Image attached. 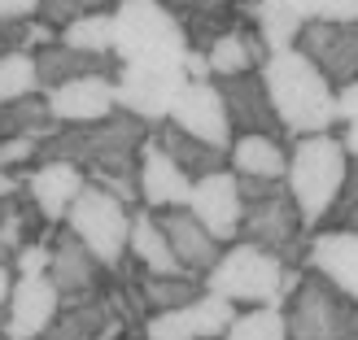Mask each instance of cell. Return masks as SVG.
Masks as SVG:
<instances>
[{"label": "cell", "mask_w": 358, "mask_h": 340, "mask_svg": "<svg viewBox=\"0 0 358 340\" xmlns=\"http://www.w3.org/2000/svg\"><path fill=\"white\" fill-rule=\"evenodd\" d=\"M149 140V122L127 110H114L96 122L79 127H52L40 135L35 166L40 162H70L87 184L114 192L122 205L140 201V145Z\"/></svg>", "instance_id": "cell-1"}, {"label": "cell", "mask_w": 358, "mask_h": 340, "mask_svg": "<svg viewBox=\"0 0 358 340\" xmlns=\"http://www.w3.org/2000/svg\"><path fill=\"white\" fill-rule=\"evenodd\" d=\"M258 75L266 83L271 110H275V118H280V127H284L289 140L328 131L336 122V114H332V83L319 75L297 48L266 52V61L258 66Z\"/></svg>", "instance_id": "cell-2"}, {"label": "cell", "mask_w": 358, "mask_h": 340, "mask_svg": "<svg viewBox=\"0 0 358 340\" xmlns=\"http://www.w3.org/2000/svg\"><path fill=\"white\" fill-rule=\"evenodd\" d=\"M236 192H241L236 240L280 258L284 266L306 262V227H301V214L293 205L289 188H284V179L236 175Z\"/></svg>", "instance_id": "cell-3"}, {"label": "cell", "mask_w": 358, "mask_h": 340, "mask_svg": "<svg viewBox=\"0 0 358 340\" xmlns=\"http://www.w3.org/2000/svg\"><path fill=\"white\" fill-rule=\"evenodd\" d=\"M350 170V153L336 135L315 131V135H297L289 149V170H284V188H289L293 205L301 214V227H315L324 219V209L332 205L336 188Z\"/></svg>", "instance_id": "cell-4"}, {"label": "cell", "mask_w": 358, "mask_h": 340, "mask_svg": "<svg viewBox=\"0 0 358 340\" xmlns=\"http://www.w3.org/2000/svg\"><path fill=\"white\" fill-rule=\"evenodd\" d=\"M280 314L289 340H358V301L310 266L297 275Z\"/></svg>", "instance_id": "cell-5"}, {"label": "cell", "mask_w": 358, "mask_h": 340, "mask_svg": "<svg viewBox=\"0 0 358 340\" xmlns=\"http://www.w3.org/2000/svg\"><path fill=\"white\" fill-rule=\"evenodd\" d=\"M114 13V57L118 61H153L179 66L188 52L179 17L157 0H118Z\"/></svg>", "instance_id": "cell-6"}, {"label": "cell", "mask_w": 358, "mask_h": 340, "mask_svg": "<svg viewBox=\"0 0 358 340\" xmlns=\"http://www.w3.org/2000/svg\"><path fill=\"white\" fill-rule=\"evenodd\" d=\"M206 293L231 301V306H280L284 301V262L262 253L254 244H231L219 262L201 275Z\"/></svg>", "instance_id": "cell-7"}, {"label": "cell", "mask_w": 358, "mask_h": 340, "mask_svg": "<svg viewBox=\"0 0 358 340\" xmlns=\"http://www.w3.org/2000/svg\"><path fill=\"white\" fill-rule=\"evenodd\" d=\"M75 236L87 244L105 271H118V262L127 258V236H131V209L118 201L114 192H105L96 184H83V192L70 201L62 219Z\"/></svg>", "instance_id": "cell-8"}, {"label": "cell", "mask_w": 358, "mask_h": 340, "mask_svg": "<svg viewBox=\"0 0 358 340\" xmlns=\"http://www.w3.org/2000/svg\"><path fill=\"white\" fill-rule=\"evenodd\" d=\"M184 66H153V61H118L114 66V105L149 127L171 114V105L184 87Z\"/></svg>", "instance_id": "cell-9"}, {"label": "cell", "mask_w": 358, "mask_h": 340, "mask_svg": "<svg viewBox=\"0 0 358 340\" xmlns=\"http://www.w3.org/2000/svg\"><path fill=\"white\" fill-rule=\"evenodd\" d=\"M293 48L332 87L358 79V22H324V17H310V22H301Z\"/></svg>", "instance_id": "cell-10"}, {"label": "cell", "mask_w": 358, "mask_h": 340, "mask_svg": "<svg viewBox=\"0 0 358 340\" xmlns=\"http://www.w3.org/2000/svg\"><path fill=\"white\" fill-rule=\"evenodd\" d=\"M236 318V306L214 293H201L196 301L179 310H153L145 323H140V336L145 340H214L223 336L227 323Z\"/></svg>", "instance_id": "cell-11"}, {"label": "cell", "mask_w": 358, "mask_h": 340, "mask_svg": "<svg viewBox=\"0 0 358 340\" xmlns=\"http://www.w3.org/2000/svg\"><path fill=\"white\" fill-rule=\"evenodd\" d=\"M44 275H48L52 288H57V297H87V293L101 288V279L110 271L87 253V244L66 223H57L48 231V266H44Z\"/></svg>", "instance_id": "cell-12"}, {"label": "cell", "mask_w": 358, "mask_h": 340, "mask_svg": "<svg viewBox=\"0 0 358 340\" xmlns=\"http://www.w3.org/2000/svg\"><path fill=\"white\" fill-rule=\"evenodd\" d=\"M214 83H219L231 135H275V140H289L284 127H280V118H275V110H271V96H266V83H262L258 70H245V75H231V79H214Z\"/></svg>", "instance_id": "cell-13"}, {"label": "cell", "mask_w": 358, "mask_h": 340, "mask_svg": "<svg viewBox=\"0 0 358 340\" xmlns=\"http://www.w3.org/2000/svg\"><path fill=\"white\" fill-rule=\"evenodd\" d=\"M166 118L175 122L179 131L206 140V145L223 149V153H227L231 140H236V135H231V122H227V110H223V96H219V83H214V79H206V83H184Z\"/></svg>", "instance_id": "cell-14"}, {"label": "cell", "mask_w": 358, "mask_h": 340, "mask_svg": "<svg viewBox=\"0 0 358 340\" xmlns=\"http://www.w3.org/2000/svg\"><path fill=\"white\" fill-rule=\"evenodd\" d=\"M62 297L57 288L48 283V275H17L9 301H5V314H0V336L5 340H35L57 314Z\"/></svg>", "instance_id": "cell-15"}, {"label": "cell", "mask_w": 358, "mask_h": 340, "mask_svg": "<svg viewBox=\"0 0 358 340\" xmlns=\"http://www.w3.org/2000/svg\"><path fill=\"white\" fill-rule=\"evenodd\" d=\"M188 209L196 214V223H201L219 244H231V240H236V227H241L236 175H231V170H210L201 179H192Z\"/></svg>", "instance_id": "cell-16"}, {"label": "cell", "mask_w": 358, "mask_h": 340, "mask_svg": "<svg viewBox=\"0 0 358 340\" xmlns=\"http://www.w3.org/2000/svg\"><path fill=\"white\" fill-rule=\"evenodd\" d=\"M153 214V223H157V231L166 236V244H171V253H175V262L184 266L188 275H206L214 262H219V253H223V244L210 236V231L196 223V214L188 209V205H166V209H149Z\"/></svg>", "instance_id": "cell-17"}, {"label": "cell", "mask_w": 358, "mask_h": 340, "mask_svg": "<svg viewBox=\"0 0 358 340\" xmlns=\"http://www.w3.org/2000/svg\"><path fill=\"white\" fill-rule=\"evenodd\" d=\"M48 114L57 127H79V122H96L105 114H114V75H83L70 79L62 87H48L44 92Z\"/></svg>", "instance_id": "cell-18"}, {"label": "cell", "mask_w": 358, "mask_h": 340, "mask_svg": "<svg viewBox=\"0 0 358 340\" xmlns=\"http://www.w3.org/2000/svg\"><path fill=\"white\" fill-rule=\"evenodd\" d=\"M83 184H87L83 170L70 166V162H40V166L22 170V192L44 214V223H62L70 201L83 192Z\"/></svg>", "instance_id": "cell-19"}, {"label": "cell", "mask_w": 358, "mask_h": 340, "mask_svg": "<svg viewBox=\"0 0 358 340\" xmlns=\"http://www.w3.org/2000/svg\"><path fill=\"white\" fill-rule=\"evenodd\" d=\"M31 61H35V75H40V92L62 87L70 79H83V75H114V66H118L114 52H83V48H70L62 40L31 48Z\"/></svg>", "instance_id": "cell-20"}, {"label": "cell", "mask_w": 358, "mask_h": 340, "mask_svg": "<svg viewBox=\"0 0 358 340\" xmlns=\"http://www.w3.org/2000/svg\"><path fill=\"white\" fill-rule=\"evenodd\" d=\"M306 266L358 301V231H319L306 240Z\"/></svg>", "instance_id": "cell-21"}, {"label": "cell", "mask_w": 358, "mask_h": 340, "mask_svg": "<svg viewBox=\"0 0 358 340\" xmlns=\"http://www.w3.org/2000/svg\"><path fill=\"white\" fill-rule=\"evenodd\" d=\"M188 192H192V179L153 140H145L140 145V201L149 209H166V205H188Z\"/></svg>", "instance_id": "cell-22"}, {"label": "cell", "mask_w": 358, "mask_h": 340, "mask_svg": "<svg viewBox=\"0 0 358 340\" xmlns=\"http://www.w3.org/2000/svg\"><path fill=\"white\" fill-rule=\"evenodd\" d=\"M149 140H153V145L162 149L188 179H201V175H210V170H227V153H223V149H214V145H206V140L179 131L171 118L153 122V127H149Z\"/></svg>", "instance_id": "cell-23"}, {"label": "cell", "mask_w": 358, "mask_h": 340, "mask_svg": "<svg viewBox=\"0 0 358 340\" xmlns=\"http://www.w3.org/2000/svg\"><path fill=\"white\" fill-rule=\"evenodd\" d=\"M206 61H210L214 79H231V75H245V70H258L266 61V44L258 40L254 27H241V31L219 35V40L206 48Z\"/></svg>", "instance_id": "cell-24"}, {"label": "cell", "mask_w": 358, "mask_h": 340, "mask_svg": "<svg viewBox=\"0 0 358 340\" xmlns=\"http://www.w3.org/2000/svg\"><path fill=\"white\" fill-rule=\"evenodd\" d=\"M227 166L236 175H258V179H284L289 170V149L275 135H236L227 145Z\"/></svg>", "instance_id": "cell-25"}, {"label": "cell", "mask_w": 358, "mask_h": 340, "mask_svg": "<svg viewBox=\"0 0 358 340\" xmlns=\"http://www.w3.org/2000/svg\"><path fill=\"white\" fill-rule=\"evenodd\" d=\"M127 253H131L140 266H145V271H153V275H175V271H184V266L175 262L171 244H166L162 231H157V223H153V214H149V209H140L136 219H131Z\"/></svg>", "instance_id": "cell-26"}, {"label": "cell", "mask_w": 358, "mask_h": 340, "mask_svg": "<svg viewBox=\"0 0 358 340\" xmlns=\"http://www.w3.org/2000/svg\"><path fill=\"white\" fill-rule=\"evenodd\" d=\"M206 293L201 275H188V271H175V275H153V271H140V297H145L149 314L153 310H179L196 301Z\"/></svg>", "instance_id": "cell-27"}, {"label": "cell", "mask_w": 358, "mask_h": 340, "mask_svg": "<svg viewBox=\"0 0 358 340\" xmlns=\"http://www.w3.org/2000/svg\"><path fill=\"white\" fill-rule=\"evenodd\" d=\"M52 127H57V122H52V114H48L44 92L0 105V145L13 140V135H35V131H52Z\"/></svg>", "instance_id": "cell-28"}, {"label": "cell", "mask_w": 358, "mask_h": 340, "mask_svg": "<svg viewBox=\"0 0 358 340\" xmlns=\"http://www.w3.org/2000/svg\"><path fill=\"white\" fill-rule=\"evenodd\" d=\"M62 44L70 48H83V52H114V13L101 9V13H87V17H75V22H66Z\"/></svg>", "instance_id": "cell-29"}, {"label": "cell", "mask_w": 358, "mask_h": 340, "mask_svg": "<svg viewBox=\"0 0 358 340\" xmlns=\"http://www.w3.org/2000/svg\"><path fill=\"white\" fill-rule=\"evenodd\" d=\"M223 340H289V332H284L280 306H249L227 323Z\"/></svg>", "instance_id": "cell-30"}, {"label": "cell", "mask_w": 358, "mask_h": 340, "mask_svg": "<svg viewBox=\"0 0 358 340\" xmlns=\"http://www.w3.org/2000/svg\"><path fill=\"white\" fill-rule=\"evenodd\" d=\"M35 92H40V75H35L31 52H22V48L0 52V105H5V101H22V96H35Z\"/></svg>", "instance_id": "cell-31"}, {"label": "cell", "mask_w": 358, "mask_h": 340, "mask_svg": "<svg viewBox=\"0 0 358 340\" xmlns=\"http://www.w3.org/2000/svg\"><path fill=\"white\" fill-rule=\"evenodd\" d=\"M319 231H358V166L350 162L341 188H336L332 205L324 209V219L315 223Z\"/></svg>", "instance_id": "cell-32"}, {"label": "cell", "mask_w": 358, "mask_h": 340, "mask_svg": "<svg viewBox=\"0 0 358 340\" xmlns=\"http://www.w3.org/2000/svg\"><path fill=\"white\" fill-rule=\"evenodd\" d=\"M110 5H114V0H40V5H35V17H40L44 27L62 31L66 22H75V17L101 13V9H110Z\"/></svg>", "instance_id": "cell-33"}, {"label": "cell", "mask_w": 358, "mask_h": 340, "mask_svg": "<svg viewBox=\"0 0 358 340\" xmlns=\"http://www.w3.org/2000/svg\"><path fill=\"white\" fill-rule=\"evenodd\" d=\"M40 135H44V131L5 140V145H0V166H5V170H17V166H35V149H40Z\"/></svg>", "instance_id": "cell-34"}, {"label": "cell", "mask_w": 358, "mask_h": 340, "mask_svg": "<svg viewBox=\"0 0 358 340\" xmlns=\"http://www.w3.org/2000/svg\"><path fill=\"white\" fill-rule=\"evenodd\" d=\"M9 266H17V275H44V266H48V240H35V244H22L13 253V262Z\"/></svg>", "instance_id": "cell-35"}, {"label": "cell", "mask_w": 358, "mask_h": 340, "mask_svg": "<svg viewBox=\"0 0 358 340\" xmlns=\"http://www.w3.org/2000/svg\"><path fill=\"white\" fill-rule=\"evenodd\" d=\"M332 114H336V122H354L358 118V79L332 87Z\"/></svg>", "instance_id": "cell-36"}, {"label": "cell", "mask_w": 358, "mask_h": 340, "mask_svg": "<svg viewBox=\"0 0 358 340\" xmlns=\"http://www.w3.org/2000/svg\"><path fill=\"white\" fill-rule=\"evenodd\" d=\"M315 17H324V22H358V0H315Z\"/></svg>", "instance_id": "cell-37"}, {"label": "cell", "mask_w": 358, "mask_h": 340, "mask_svg": "<svg viewBox=\"0 0 358 340\" xmlns=\"http://www.w3.org/2000/svg\"><path fill=\"white\" fill-rule=\"evenodd\" d=\"M35 5L40 0H0V22H9V17H35Z\"/></svg>", "instance_id": "cell-38"}, {"label": "cell", "mask_w": 358, "mask_h": 340, "mask_svg": "<svg viewBox=\"0 0 358 340\" xmlns=\"http://www.w3.org/2000/svg\"><path fill=\"white\" fill-rule=\"evenodd\" d=\"M13 192H22V175L0 166V201H5V196H13Z\"/></svg>", "instance_id": "cell-39"}, {"label": "cell", "mask_w": 358, "mask_h": 340, "mask_svg": "<svg viewBox=\"0 0 358 340\" xmlns=\"http://www.w3.org/2000/svg\"><path fill=\"white\" fill-rule=\"evenodd\" d=\"M341 145H345V153H350V162L358 166V118L345 122V140H341Z\"/></svg>", "instance_id": "cell-40"}, {"label": "cell", "mask_w": 358, "mask_h": 340, "mask_svg": "<svg viewBox=\"0 0 358 340\" xmlns=\"http://www.w3.org/2000/svg\"><path fill=\"white\" fill-rule=\"evenodd\" d=\"M9 288H13V266L0 262V314H5V301H9Z\"/></svg>", "instance_id": "cell-41"}, {"label": "cell", "mask_w": 358, "mask_h": 340, "mask_svg": "<svg viewBox=\"0 0 358 340\" xmlns=\"http://www.w3.org/2000/svg\"><path fill=\"white\" fill-rule=\"evenodd\" d=\"M114 340H145V336H140V327H122Z\"/></svg>", "instance_id": "cell-42"}, {"label": "cell", "mask_w": 358, "mask_h": 340, "mask_svg": "<svg viewBox=\"0 0 358 340\" xmlns=\"http://www.w3.org/2000/svg\"><path fill=\"white\" fill-rule=\"evenodd\" d=\"M0 52H9V35H5V22H0Z\"/></svg>", "instance_id": "cell-43"}, {"label": "cell", "mask_w": 358, "mask_h": 340, "mask_svg": "<svg viewBox=\"0 0 358 340\" xmlns=\"http://www.w3.org/2000/svg\"><path fill=\"white\" fill-rule=\"evenodd\" d=\"M214 340H223V336H214Z\"/></svg>", "instance_id": "cell-44"}, {"label": "cell", "mask_w": 358, "mask_h": 340, "mask_svg": "<svg viewBox=\"0 0 358 340\" xmlns=\"http://www.w3.org/2000/svg\"><path fill=\"white\" fill-rule=\"evenodd\" d=\"M114 5H118V0H114Z\"/></svg>", "instance_id": "cell-45"}]
</instances>
